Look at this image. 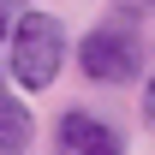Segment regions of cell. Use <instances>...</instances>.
<instances>
[{"label": "cell", "instance_id": "6da1fadb", "mask_svg": "<svg viewBox=\"0 0 155 155\" xmlns=\"http://www.w3.org/2000/svg\"><path fill=\"white\" fill-rule=\"evenodd\" d=\"M6 36H12V54H6L12 84H18L24 96L48 90L60 78V66H66V24H60L54 12H18Z\"/></svg>", "mask_w": 155, "mask_h": 155}, {"label": "cell", "instance_id": "7a4b0ae2", "mask_svg": "<svg viewBox=\"0 0 155 155\" xmlns=\"http://www.w3.org/2000/svg\"><path fill=\"white\" fill-rule=\"evenodd\" d=\"M78 66L90 84H131L143 72V36L131 24H101L78 42Z\"/></svg>", "mask_w": 155, "mask_h": 155}, {"label": "cell", "instance_id": "3957f363", "mask_svg": "<svg viewBox=\"0 0 155 155\" xmlns=\"http://www.w3.org/2000/svg\"><path fill=\"white\" fill-rule=\"evenodd\" d=\"M60 155H125V137L107 119L72 107V114H60Z\"/></svg>", "mask_w": 155, "mask_h": 155}, {"label": "cell", "instance_id": "277c9868", "mask_svg": "<svg viewBox=\"0 0 155 155\" xmlns=\"http://www.w3.org/2000/svg\"><path fill=\"white\" fill-rule=\"evenodd\" d=\"M24 149H30V107L0 90V155H24Z\"/></svg>", "mask_w": 155, "mask_h": 155}, {"label": "cell", "instance_id": "5b68a950", "mask_svg": "<svg viewBox=\"0 0 155 155\" xmlns=\"http://www.w3.org/2000/svg\"><path fill=\"white\" fill-rule=\"evenodd\" d=\"M149 6H155V0H114V12H119V18H125V24H131V18H143Z\"/></svg>", "mask_w": 155, "mask_h": 155}, {"label": "cell", "instance_id": "8992f818", "mask_svg": "<svg viewBox=\"0 0 155 155\" xmlns=\"http://www.w3.org/2000/svg\"><path fill=\"white\" fill-rule=\"evenodd\" d=\"M143 119H149V131H155V72H149V84H143Z\"/></svg>", "mask_w": 155, "mask_h": 155}, {"label": "cell", "instance_id": "52a82bcc", "mask_svg": "<svg viewBox=\"0 0 155 155\" xmlns=\"http://www.w3.org/2000/svg\"><path fill=\"white\" fill-rule=\"evenodd\" d=\"M12 18H18V0H0V36L12 30Z\"/></svg>", "mask_w": 155, "mask_h": 155}]
</instances>
